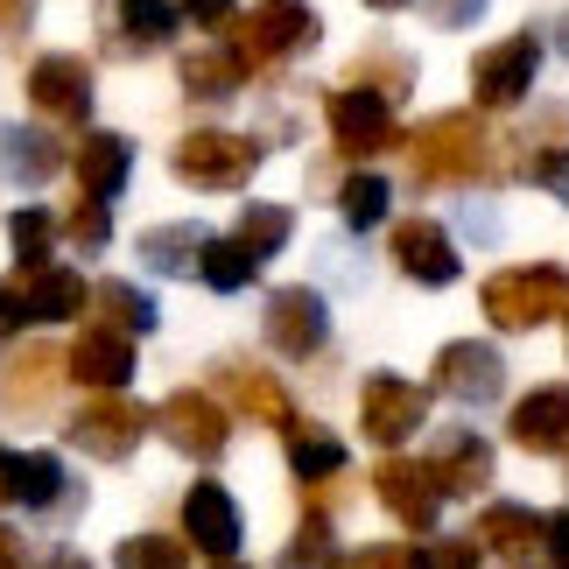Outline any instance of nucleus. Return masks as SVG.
<instances>
[{
  "instance_id": "nucleus-1",
  "label": "nucleus",
  "mask_w": 569,
  "mask_h": 569,
  "mask_svg": "<svg viewBox=\"0 0 569 569\" xmlns=\"http://www.w3.org/2000/svg\"><path fill=\"white\" fill-rule=\"evenodd\" d=\"M408 169L422 190H450V183H486L499 169V141L478 113H429L408 134Z\"/></svg>"
},
{
  "instance_id": "nucleus-2",
  "label": "nucleus",
  "mask_w": 569,
  "mask_h": 569,
  "mask_svg": "<svg viewBox=\"0 0 569 569\" xmlns=\"http://www.w3.org/2000/svg\"><path fill=\"white\" fill-rule=\"evenodd\" d=\"M478 310H486L499 331H541V323L569 317V268L556 260H528V268H499L478 289Z\"/></svg>"
},
{
  "instance_id": "nucleus-3",
  "label": "nucleus",
  "mask_w": 569,
  "mask_h": 569,
  "mask_svg": "<svg viewBox=\"0 0 569 569\" xmlns=\"http://www.w3.org/2000/svg\"><path fill=\"white\" fill-rule=\"evenodd\" d=\"M317 36H323V21H317L310 0H253V14L232 21L226 50L247 63V71H268V63H289L302 50H317Z\"/></svg>"
},
{
  "instance_id": "nucleus-4",
  "label": "nucleus",
  "mask_w": 569,
  "mask_h": 569,
  "mask_svg": "<svg viewBox=\"0 0 569 569\" xmlns=\"http://www.w3.org/2000/svg\"><path fill=\"white\" fill-rule=\"evenodd\" d=\"M260 148L253 134H226V127H190V134L169 148V169H177V183L190 190H247L253 169H260Z\"/></svg>"
},
{
  "instance_id": "nucleus-5",
  "label": "nucleus",
  "mask_w": 569,
  "mask_h": 569,
  "mask_svg": "<svg viewBox=\"0 0 569 569\" xmlns=\"http://www.w3.org/2000/svg\"><path fill=\"white\" fill-rule=\"evenodd\" d=\"M148 429H156V408L127 401V393H92V401L63 422V443L84 450V457H99V465H120V457L141 450Z\"/></svg>"
},
{
  "instance_id": "nucleus-6",
  "label": "nucleus",
  "mask_w": 569,
  "mask_h": 569,
  "mask_svg": "<svg viewBox=\"0 0 569 569\" xmlns=\"http://www.w3.org/2000/svg\"><path fill=\"white\" fill-rule=\"evenodd\" d=\"M535 78H541V36L535 29H520V36L471 57V99L486 106V113H513V106L535 92Z\"/></svg>"
},
{
  "instance_id": "nucleus-7",
  "label": "nucleus",
  "mask_w": 569,
  "mask_h": 569,
  "mask_svg": "<svg viewBox=\"0 0 569 569\" xmlns=\"http://www.w3.org/2000/svg\"><path fill=\"white\" fill-rule=\"evenodd\" d=\"M260 338H268L281 359H317L323 345H331V302H323V289H310V281L274 289L268 310H260Z\"/></svg>"
},
{
  "instance_id": "nucleus-8",
  "label": "nucleus",
  "mask_w": 569,
  "mask_h": 569,
  "mask_svg": "<svg viewBox=\"0 0 569 569\" xmlns=\"http://www.w3.org/2000/svg\"><path fill=\"white\" fill-rule=\"evenodd\" d=\"M156 429H162L169 450L197 457V465H218L226 443H232V415L218 408V393H204V387H177V393H169V401L156 408Z\"/></svg>"
},
{
  "instance_id": "nucleus-9",
  "label": "nucleus",
  "mask_w": 569,
  "mask_h": 569,
  "mask_svg": "<svg viewBox=\"0 0 569 569\" xmlns=\"http://www.w3.org/2000/svg\"><path fill=\"white\" fill-rule=\"evenodd\" d=\"M422 422H429V387H415L401 373H366V387H359V429H366V443L401 450Z\"/></svg>"
},
{
  "instance_id": "nucleus-10",
  "label": "nucleus",
  "mask_w": 569,
  "mask_h": 569,
  "mask_svg": "<svg viewBox=\"0 0 569 569\" xmlns=\"http://www.w3.org/2000/svg\"><path fill=\"white\" fill-rule=\"evenodd\" d=\"M323 120H331V141H338L345 162H373V156H387V148L401 141L393 106L373 99V92H352V84H338V92L323 99Z\"/></svg>"
},
{
  "instance_id": "nucleus-11",
  "label": "nucleus",
  "mask_w": 569,
  "mask_h": 569,
  "mask_svg": "<svg viewBox=\"0 0 569 569\" xmlns=\"http://www.w3.org/2000/svg\"><path fill=\"white\" fill-rule=\"evenodd\" d=\"M29 106L42 120H63V127H84L92 120V63L71 57V50H50V57H36L29 63Z\"/></svg>"
},
{
  "instance_id": "nucleus-12",
  "label": "nucleus",
  "mask_w": 569,
  "mask_h": 569,
  "mask_svg": "<svg viewBox=\"0 0 569 569\" xmlns=\"http://www.w3.org/2000/svg\"><path fill=\"white\" fill-rule=\"evenodd\" d=\"M436 393H450V401H465V408H492L499 393H507V359H499L486 338H450L443 352H436Z\"/></svg>"
},
{
  "instance_id": "nucleus-13",
  "label": "nucleus",
  "mask_w": 569,
  "mask_h": 569,
  "mask_svg": "<svg viewBox=\"0 0 569 569\" xmlns=\"http://www.w3.org/2000/svg\"><path fill=\"white\" fill-rule=\"evenodd\" d=\"M393 268H401L408 281H422V289H450L457 274H465V253H457V239L436 226V218H401L387 239Z\"/></svg>"
},
{
  "instance_id": "nucleus-14",
  "label": "nucleus",
  "mask_w": 569,
  "mask_h": 569,
  "mask_svg": "<svg viewBox=\"0 0 569 569\" xmlns=\"http://www.w3.org/2000/svg\"><path fill=\"white\" fill-rule=\"evenodd\" d=\"M373 492H380V507L401 520L408 535H429V528H436V513H443V486H436V471H429V465H415V457H380Z\"/></svg>"
},
{
  "instance_id": "nucleus-15",
  "label": "nucleus",
  "mask_w": 569,
  "mask_h": 569,
  "mask_svg": "<svg viewBox=\"0 0 569 569\" xmlns=\"http://www.w3.org/2000/svg\"><path fill=\"white\" fill-rule=\"evenodd\" d=\"M106 57H156L177 36V8L169 0H106Z\"/></svg>"
},
{
  "instance_id": "nucleus-16",
  "label": "nucleus",
  "mask_w": 569,
  "mask_h": 569,
  "mask_svg": "<svg viewBox=\"0 0 569 569\" xmlns=\"http://www.w3.org/2000/svg\"><path fill=\"white\" fill-rule=\"evenodd\" d=\"M218 393L239 408V415H253V422H268V429H281L289 436L302 415H296V401H289V387H281L268 366H247V359H218Z\"/></svg>"
},
{
  "instance_id": "nucleus-17",
  "label": "nucleus",
  "mask_w": 569,
  "mask_h": 569,
  "mask_svg": "<svg viewBox=\"0 0 569 569\" xmlns=\"http://www.w3.org/2000/svg\"><path fill=\"white\" fill-rule=\"evenodd\" d=\"M183 535H190V549H204L211 562H232L247 528H239V507H232V492L218 486V478H197L183 492Z\"/></svg>"
},
{
  "instance_id": "nucleus-18",
  "label": "nucleus",
  "mask_w": 569,
  "mask_h": 569,
  "mask_svg": "<svg viewBox=\"0 0 569 569\" xmlns=\"http://www.w3.org/2000/svg\"><path fill=\"white\" fill-rule=\"evenodd\" d=\"M71 169H78V197H92V204H113V197L127 190V177H134V141L113 134V127H84Z\"/></svg>"
},
{
  "instance_id": "nucleus-19",
  "label": "nucleus",
  "mask_w": 569,
  "mask_h": 569,
  "mask_svg": "<svg viewBox=\"0 0 569 569\" xmlns=\"http://www.w3.org/2000/svg\"><path fill=\"white\" fill-rule=\"evenodd\" d=\"M63 373H71V352H57V345H29V352H14L8 366H0V408H8V415H42Z\"/></svg>"
},
{
  "instance_id": "nucleus-20",
  "label": "nucleus",
  "mask_w": 569,
  "mask_h": 569,
  "mask_svg": "<svg viewBox=\"0 0 569 569\" xmlns=\"http://www.w3.org/2000/svg\"><path fill=\"white\" fill-rule=\"evenodd\" d=\"M507 436L528 457H569V387H535L507 415Z\"/></svg>"
},
{
  "instance_id": "nucleus-21",
  "label": "nucleus",
  "mask_w": 569,
  "mask_h": 569,
  "mask_svg": "<svg viewBox=\"0 0 569 569\" xmlns=\"http://www.w3.org/2000/svg\"><path fill=\"white\" fill-rule=\"evenodd\" d=\"M204 247H211V232L197 226V218H177V226H148V232L134 239L141 268L162 274V281H204Z\"/></svg>"
},
{
  "instance_id": "nucleus-22",
  "label": "nucleus",
  "mask_w": 569,
  "mask_h": 569,
  "mask_svg": "<svg viewBox=\"0 0 569 569\" xmlns=\"http://www.w3.org/2000/svg\"><path fill=\"white\" fill-rule=\"evenodd\" d=\"M71 380L92 387V393H120L127 380H134V338L106 331V323H84V331L71 338Z\"/></svg>"
},
{
  "instance_id": "nucleus-23",
  "label": "nucleus",
  "mask_w": 569,
  "mask_h": 569,
  "mask_svg": "<svg viewBox=\"0 0 569 569\" xmlns=\"http://www.w3.org/2000/svg\"><path fill=\"white\" fill-rule=\"evenodd\" d=\"M429 471H436V486H443V499H478L492 486V443L478 429H443Z\"/></svg>"
},
{
  "instance_id": "nucleus-24",
  "label": "nucleus",
  "mask_w": 569,
  "mask_h": 569,
  "mask_svg": "<svg viewBox=\"0 0 569 569\" xmlns=\"http://www.w3.org/2000/svg\"><path fill=\"white\" fill-rule=\"evenodd\" d=\"M57 169H63V141H50L42 127H21V120L0 127V183L8 190H42Z\"/></svg>"
},
{
  "instance_id": "nucleus-25",
  "label": "nucleus",
  "mask_w": 569,
  "mask_h": 569,
  "mask_svg": "<svg viewBox=\"0 0 569 569\" xmlns=\"http://www.w3.org/2000/svg\"><path fill=\"white\" fill-rule=\"evenodd\" d=\"M478 549H492V556H507V562H528L535 549H549V513H535V507H513V499H492L486 513H478Z\"/></svg>"
},
{
  "instance_id": "nucleus-26",
  "label": "nucleus",
  "mask_w": 569,
  "mask_h": 569,
  "mask_svg": "<svg viewBox=\"0 0 569 569\" xmlns=\"http://www.w3.org/2000/svg\"><path fill=\"white\" fill-rule=\"evenodd\" d=\"M247 78H253V71L226 50V42H211V50H190V57L177 63V84H183L190 106H232Z\"/></svg>"
},
{
  "instance_id": "nucleus-27",
  "label": "nucleus",
  "mask_w": 569,
  "mask_h": 569,
  "mask_svg": "<svg viewBox=\"0 0 569 569\" xmlns=\"http://www.w3.org/2000/svg\"><path fill=\"white\" fill-rule=\"evenodd\" d=\"M14 507H29V513H63V507H71L63 457H50V450H21V465H14Z\"/></svg>"
},
{
  "instance_id": "nucleus-28",
  "label": "nucleus",
  "mask_w": 569,
  "mask_h": 569,
  "mask_svg": "<svg viewBox=\"0 0 569 569\" xmlns=\"http://www.w3.org/2000/svg\"><path fill=\"white\" fill-rule=\"evenodd\" d=\"M289 471L302 478V492H310V486H338V478H345V443L331 429H317V422H296L289 429Z\"/></svg>"
},
{
  "instance_id": "nucleus-29",
  "label": "nucleus",
  "mask_w": 569,
  "mask_h": 569,
  "mask_svg": "<svg viewBox=\"0 0 569 569\" xmlns=\"http://www.w3.org/2000/svg\"><path fill=\"white\" fill-rule=\"evenodd\" d=\"M92 302H99V323H106V331H120V338H148V331L162 323L156 296L134 289V281H99Z\"/></svg>"
},
{
  "instance_id": "nucleus-30",
  "label": "nucleus",
  "mask_w": 569,
  "mask_h": 569,
  "mask_svg": "<svg viewBox=\"0 0 569 569\" xmlns=\"http://www.w3.org/2000/svg\"><path fill=\"white\" fill-rule=\"evenodd\" d=\"M21 289H29V310H36V323H63V317H78L84 302V274H71V268H42V274H21Z\"/></svg>"
},
{
  "instance_id": "nucleus-31",
  "label": "nucleus",
  "mask_w": 569,
  "mask_h": 569,
  "mask_svg": "<svg viewBox=\"0 0 569 569\" xmlns=\"http://www.w3.org/2000/svg\"><path fill=\"white\" fill-rule=\"evenodd\" d=\"M345 84L352 92H373V99H401L408 84H415V63L401 57V50H366V57H352V71H345Z\"/></svg>"
},
{
  "instance_id": "nucleus-32",
  "label": "nucleus",
  "mask_w": 569,
  "mask_h": 569,
  "mask_svg": "<svg viewBox=\"0 0 569 569\" xmlns=\"http://www.w3.org/2000/svg\"><path fill=\"white\" fill-rule=\"evenodd\" d=\"M268 268L253 247H239L232 232H211V247H204V289H218V296H232V289H247V281Z\"/></svg>"
},
{
  "instance_id": "nucleus-33",
  "label": "nucleus",
  "mask_w": 569,
  "mask_h": 569,
  "mask_svg": "<svg viewBox=\"0 0 569 569\" xmlns=\"http://www.w3.org/2000/svg\"><path fill=\"white\" fill-rule=\"evenodd\" d=\"M387 204H393V190H387V177H373V169H352V177L338 183V211H345L352 232H373L387 218Z\"/></svg>"
},
{
  "instance_id": "nucleus-34",
  "label": "nucleus",
  "mask_w": 569,
  "mask_h": 569,
  "mask_svg": "<svg viewBox=\"0 0 569 569\" xmlns=\"http://www.w3.org/2000/svg\"><path fill=\"white\" fill-rule=\"evenodd\" d=\"M289 232H296V211L289 204H247V211H239V226H232V239H239V247H253L260 260H274L281 247H289Z\"/></svg>"
},
{
  "instance_id": "nucleus-35",
  "label": "nucleus",
  "mask_w": 569,
  "mask_h": 569,
  "mask_svg": "<svg viewBox=\"0 0 569 569\" xmlns=\"http://www.w3.org/2000/svg\"><path fill=\"white\" fill-rule=\"evenodd\" d=\"M8 239H14V260H21V274H42V268H57L50 247H57V218L50 211H14L8 218Z\"/></svg>"
},
{
  "instance_id": "nucleus-36",
  "label": "nucleus",
  "mask_w": 569,
  "mask_h": 569,
  "mask_svg": "<svg viewBox=\"0 0 569 569\" xmlns=\"http://www.w3.org/2000/svg\"><path fill=\"white\" fill-rule=\"evenodd\" d=\"M338 562V535H331V513H310L302 528L289 535L281 549V569H331Z\"/></svg>"
},
{
  "instance_id": "nucleus-37",
  "label": "nucleus",
  "mask_w": 569,
  "mask_h": 569,
  "mask_svg": "<svg viewBox=\"0 0 569 569\" xmlns=\"http://www.w3.org/2000/svg\"><path fill=\"white\" fill-rule=\"evenodd\" d=\"M120 569H190V541L177 535H127L120 549H113Z\"/></svg>"
},
{
  "instance_id": "nucleus-38",
  "label": "nucleus",
  "mask_w": 569,
  "mask_h": 569,
  "mask_svg": "<svg viewBox=\"0 0 569 569\" xmlns=\"http://www.w3.org/2000/svg\"><path fill=\"white\" fill-rule=\"evenodd\" d=\"M63 239H71L78 253H99L106 239H113V204H92V197H78L71 218H63Z\"/></svg>"
},
{
  "instance_id": "nucleus-39",
  "label": "nucleus",
  "mask_w": 569,
  "mask_h": 569,
  "mask_svg": "<svg viewBox=\"0 0 569 569\" xmlns=\"http://www.w3.org/2000/svg\"><path fill=\"white\" fill-rule=\"evenodd\" d=\"M478 535H443V541H429L422 549V569H478Z\"/></svg>"
},
{
  "instance_id": "nucleus-40",
  "label": "nucleus",
  "mask_w": 569,
  "mask_h": 569,
  "mask_svg": "<svg viewBox=\"0 0 569 569\" xmlns=\"http://www.w3.org/2000/svg\"><path fill=\"white\" fill-rule=\"evenodd\" d=\"M352 569H422V549H401V541H373V549H359Z\"/></svg>"
},
{
  "instance_id": "nucleus-41",
  "label": "nucleus",
  "mask_w": 569,
  "mask_h": 569,
  "mask_svg": "<svg viewBox=\"0 0 569 569\" xmlns=\"http://www.w3.org/2000/svg\"><path fill=\"white\" fill-rule=\"evenodd\" d=\"M36 310H29V289L21 281H0V338H14V331H29Z\"/></svg>"
},
{
  "instance_id": "nucleus-42",
  "label": "nucleus",
  "mask_w": 569,
  "mask_h": 569,
  "mask_svg": "<svg viewBox=\"0 0 569 569\" xmlns=\"http://www.w3.org/2000/svg\"><path fill=\"white\" fill-rule=\"evenodd\" d=\"M183 21H197V29H218V36H232L239 0H183Z\"/></svg>"
},
{
  "instance_id": "nucleus-43",
  "label": "nucleus",
  "mask_w": 569,
  "mask_h": 569,
  "mask_svg": "<svg viewBox=\"0 0 569 569\" xmlns=\"http://www.w3.org/2000/svg\"><path fill=\"white\" fill-rule=\"evenodd\" d=\"M422 14L436 29H471V21L486 14V0H422Z\"/></svg>"
},
{
  "instance_id": "nucleus-44",
  "label": "nucleus",
  "mask_w": 569,
  "mask_h": 569,
  "mask_svg": "<svg viewBox=\"0 0 569 569\" xmlns=\"http://www.w3.org/2000/svg\"><path fill=\"white\" fill-rule=\"evenodd\" d=\"M0 569H29V541H21L8 520H0Z\"/></svg>"
},
{
  "instance_id": "nucleus-45",
  "label": "nucleus",
  "mask_w": 569,
  "mask_h": 569,
  "mask_svg": "<svg viewBox=\"0 0 569 569\" xmlns=\"http://www.w3.org/2000/svg\"><path fill=\"white\" fill-rule=\"evenodd\" d=\"M29 14H36V0H0V36L29 29Z\"/></svg>"
},
{
  "instance_id": "nucleus-46",
  "label": "nucleus",
  "mask_w": 569,
  "mask_h": 569,
  "mask_svg": "<svg viewBox=\"0 0 569 569\" xmlns=\"http://www.w3.org/2000/svg\"><path fill=\"white\" fill-rule=\"evenodd\" d=\"M549 556L569 569V507H562V513H549Z\"/></svg>"
},
{
  "instance_id": "nucleus-47",
  "label": "nucleus",
  "mask_w": 569,
  "mask_h": 569,
  "mask_svg": "<svg viewBox=\"0 0 569 569\" xmlns=\"http://www.w3.org/2000/svg\"><path fill=\"white\" fill-rule=\"evenodd\" d=\"M14 465H21V450H0V507H14Z\"/></svg>"
},
{
  "instance_id": "nucleus-48",
  "label": "nucleus",
  "mask_w": 569,
  "mask_h": 569,
  "mask_svg": "<svg viewBox=\"0 0 569 569\" xmlns=\"http://www.w3.org/2000/svg\"><path fill=\"white\" fill-rule=\"evenodd\" d=\"M36 569H92V562H84V556H78V549H50V556H42V562H36Z\"/></svg>"
},
{
  "instance_id": "nucleus-49",
  "label": "nucleus",
  "mask_w": 569,
  "mask_h": 569,
  "mask_svg": "<svg viewBox=\"0 0 569 569\" xmlns=\"http://www.w3.org/2000/svg\"><path fill=\"white\" fill-rule=\"evenodd\" d=\"M366 8H373V14H393V8H408V0H366Z\"/></svg>"
},
{
  "instance_id": "nucleus-50",
  "label": "nucleus",
  "mask_w": 569,
  "mask_h": 569,
  "mask_svg": "<svg viewBox=\"0 0 569 569\" xmlns=\"http://www.w3.org/2000/svg\"><path fill=\"white\" fill-rule=\"evenodd\" d=\"M556 50H562V57H569V14H562V29H556Z\"/></svg>"
},
{
  "instance_id": "nucleus-51",
  "label": "nucleus",
  "mask_w": 569,
  "mask_h": 569,
  "mask_svg": "<svg viewBox=\"0 0 569 569\" xmlns=\"http://www.w3.org/2000/svg\"><path fill=\"white\" fill-rule=\"evenodd\" d=\"M211 569H253V562H211Z\"/></svg>"
},
{
  "instance_id": "nucleus-52",
  "label": "nucleus",
  "mask_w": 569,
  "mask_h": 569,
  "mask_svg": "<svg viewBox=\"0 0 569 569\" xmlns=\"http://www.w3.org/2000/svg\"><path fill=\"white\" fill-rule=\"evenodd\" d=\"M345 569H352V562H345Z\"/></svg>"
}]
</instances>
